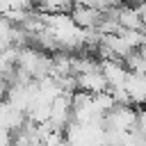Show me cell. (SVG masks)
I'll use <instances>...</instances> for the list:
<instances>
[{
    "label": "cell",
    "mask_w": 146,
    "mask_h": 146,
    "mask_svg": "<svg viewBox=\"0 0 146 146\" xmlns=\"http://www.w3.org/2000/svg\"><path fill=\"white\" fill-rule=\"evenodd\" d=\"M103 128L107 132H132L137 128V110L132 105H114L105 114Z\"/></svg>",
    "instance_id": "1"
},
{
    "label": "cell",
    "mask_w": 146,
    "mask_h": 146,
    "mask_svg": "<svg viewBox=\"0 0 146 146\" xmlns=\"http://www.w3.org/2000/svg\"><path fill=\"white\" fill-rule=\"evenodd\" d=\"M73 78H75V89L80 94H91L94 96V94H105L107 91V82L100 73V62L94 68H87V71H82Z\"/></svg>",
    "instance_id": "2"
},
{
    "label": "cell",
    "mask_w": 146,
    "mask_h": 146,
    "mask_svg": "<svg viewBox=\"0 0 146 146\" xmlns=\"http://www.w3.org/2000/svg\"><path fill=\"white\" fill-rule=\"evenodd\" d=\"M71 123V96L62 94L50 103V114H48V128L52 132H64L66 125Z\"/></svg>",
    "instance_id": "3"
},
{
    "label": "cell",
    "mask_w": 146,
    "mask_h": 146,
    "mask_svg": "<svg viewBox=\"0 0 146 146\" xmlns=\"http://www.w3.org/2000/svg\"><path fill=\"white\" fill-rule=\"evenodd\" d=\"M68 16H71V21H73L80 30L91 32V30H98V25H100V21H103L105 14H100V11L94 9L91 5H73V9H71Z\"/></svg>",
    "instance_id": "4"
},
{
    "label": "cell",
    "mask_w": 146,
    "mask_h": 146,
    "mask_svg": "<svg viewBox=\"0 0 146 146\" xmlns=\"http://www.w3.org/2000/svg\"><path fill=\"white\" fill-rule=\"evenodd\" d=\"M123 94L128 98V103L135 107H144L146 105V75L141 73H130L128 71V78H125V84H123Z\"/></svg>",
    "instance_id": "5"
},
{
    "label": "cell",
    "mask_w": 146,
    "mask_h": 146,
    "mask_svg": "<svg viewBox=\"0 0 146 146\" xmlns=\"http://www.w3.org/2000/svg\"><path fill=\"white\" fill-rule=\"evenodd\" d=\"M23 125H25V114L21 110H16L14 105H9L7 100H0V130L14 135Z\"/></svg>",
    "instance_id": "6"
},
{
    "label": "cell",
    "mask_w": 146,
    "mask_h": 146,
    "mask_svg": "<svg viewBox=\"0 0 146 146\" xmlns=\"http://www.w3.org/2000/svg\"><path fill=\"white\" fill-rule=\"evenodd\" d=\"M11 141H14L11 132H5V130H0V146H11Z\"/></svg>",
    "instance_id": "7"
},
{
    "label": "cell",
    "mask_w": 146,
    "mask_h": 146,
    "mask_svg": "<svg viewBox=\"0 0 146 146\" xmlns=\"http://www.w3.org/2000/svg\"><path fill=\"white\" fill-rule=\"evenodd\" d=\"M7 87H9V84L0 78V100H5V96H7Z\"/></svg>",
    "instance_id": "8"
}]
</instances>
